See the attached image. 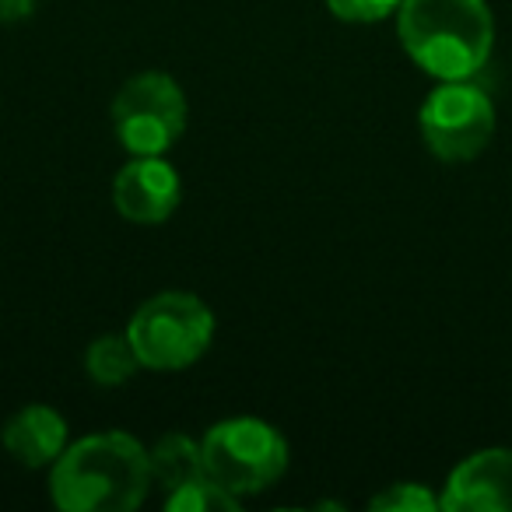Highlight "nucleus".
<instances>
[{"mask_svg":"<svg viewBox=\"0 0 512 512\" xmlns=\"http://www.w3.org/2000/svg\"><path fill=\"white\" fill-rule=\"evenodd\" d=\"M0 442H4L11 460L29 470L53 467L60 453L71 446L64 414L50 404H25L22 411L11 414L0 428Z\"/></svg>","mask_w":512,"mask_h":512,"instance_id":"1a4fd4ad","label":"nucleus"},{"mask_svg":"<svg viewBox=\"0 0 512 512\" xmlns=\"http://www.w3.org/2000/svg\"><path fill=\"white\" fill-rule=\"evenodd\" d=\"M186 95L179 81L165 71H144L123 81L109 106L116 141L127 155H169L186 134Z\"/></svg>","mask_w":512,"mask_h":512,"instance_id":"39448f33","label":"nucleus"},{"mask_svg":"<svg viewBox=\"0 0 512 512\" xmlns=\"http://www.w3.org/2000/svg\"><path fill=\"white\" fill-rule=\"evenodd\" d=\"M327 11L341 22L351 25H376L386 22L390 15H397L404 0H323Z\"/></svg>","mask_w":512,"mask_h":512,"instance_id":"4468645a","label":"nucleus"},{"mask_svg":"<svg viewBox=\"0 0 512 512\" xmlns=\"http://www.w3.org/2000/svg\"><path fill=\"white\" fill-rule=\"evenodd\" d=\"M148 456H151V481H155V488H162V495L207 474L200 439H193L186 432H165L148 449Z\"/></svg>","mask_w":512,"mask_h":512,"instance_id":"9d476101","label":"nucleus"},{"mask_svg":"<svg viewBox=\"0 0 512 512\" xmlns=\"http://www.w3.org/2000/svg\"><path fill=\"white\" fill-rule=\"evenodd\" d=\"M151 488L144 442L116 428L71 442L50 467V498L60 512H134Z\"/></svg>","mask_w":512,"mask_h":512,"instance_id":"f257e3e1","label":"nucleus"},{"mask_svg":"<svg viewBox=\"0 0 512 512\" xmlns=\"http://www.w3.org/2000/svg\"><path fill=\"white\" fill-rule=\"evenodd\" d=\"M204 470L214 484L249 498L278 484L288 470V439L264 418H225L211 425L200 439Z\"/></svg>","mask_w":512,"mask_h":512,"instance_id":"20e7f679","label":"nucleus"},{"mask_svg":"<svg viewBox=\"0 0 512 512\" xmlns=\"http://www.w3.org/2000/svg\"><path fill=\"white\" fill-rule=\"evenodd\" d=\"M393 18L411 64L435 81L474 78L495 50L488 0H404Z\"/></svg>","mask_w":512,"mask_h":512,"instance_id":"f03ea898","label":"nucleus"},{"mask_svg":"<svg viewBox=\"0 0 512 512\" xmlns=\"http://www.w3.org/2000/svg\"><path fill=\"white\" fill-rule=\"evenodd\" d=\"M137 369H141V358H137L127 330H123V334L95 337V341L88 344V351H85L88 379H92L95 386H106V390L130 383V379L137 376Z\"/></svg>","mask_w":512,"mask_h":512,"instance_id":"9b49d317","label":"nucleus"},{"mask_svg":"<svg viewBox=\"0 0 512 512\" xmlns=\"http://www.w3.org/2000/svg\"><path fill=\"white\" fill-rule=\"evenodd\" d=\"M239 505H242V498H235L232 491L214 484L207 474L197 477V481L179 484V488L162 495L165 512H235Z\"/></svg>","mask_w":512,"mask_h":512,"instance_id":"f8f14e48","label":"nucleus"},{"mask_svg":"<svg viewBox=\"0 0 512 512\" xmlns=\"http://www.w3.org/2000/svg\"><path fill=\"white\" fill-rule=\"evenodd\" d=\"M183 200L176 165L165 155H130L113 179V204L134 225H162Z\"/></svg>","mask_w":512,"mask_h":512,"instance_id":"0eeeda50","label":"nucleus"},{"mask_svg":"<svg viewBox=\"0 0 512 512\" xmlns=\"http://www.w3.org/2000/svg\"><path fill=\"white\" fill-rule=\"evenodd\" d=\"M369 509L372 512H435V509H442V505H439V495H432L425 484L397 481L386 491H379L369 502Z\"/></svg>","mask_w":512,"mask_h":512,"instance_id":"ddd939ff","label":"nucleus"},{"mask_svg":"<svg viewBox=\"0 0 512 512\" xmlns=\"http://www.w3.org/2000/svg\"><path fill=\"white\" fill-rule=\"evenodd\" d=\"M36 11V0H0V25L22 22Z\"/></svg>","mask_w":512,"mask_h":512,"instance_id":"2eb2a0df","label":"nucleus"},{"mask_svg":"<svg viewBox=\"0 0 512 512\" xmlns=\"http://www.w3.org/2000/svg\"><path fill=\"white\" fill-rule=\"evenodd\" d=\"M141 369L179 372L207 355L214 341V313L193 292H158L137 306L127 323Z\"/></svg>","mask_w":512,"mask_h":512,"instance_id":"7ed1b4c3","label":"nucleus"},{"mask_svg":"<svg viewBox=\"0 0 512 512\" xmlns=\"http://www.w3.org/2000/svg\"><path fill=\"white\" fill-rule=\"evenodd\" d=\"M418 130L439 162H474L495 137V102L470 78L439 81L421 102Z\"/></svg>","mask_w":512,"mask_h":512,"instance_id":"423d86ee","label":"nucleus"},{"mask_svg":"<svg viewBox=\"0 0 512 512\" xmlns=\"http://www.w3.org/2000/svg\"><path fill=\"white\" fill-rule=\"evenodd\" d=\"M439 505L442 512H512V449H477L456 463Z\"/></svg>","mask_w":512,"mask_h":512,"instance_id":"6e6552de","label":"nucleus"}]
</instances>
